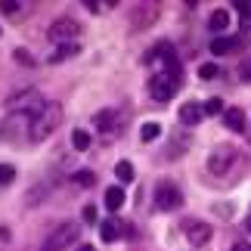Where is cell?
Wrapping results in <instances>:
<instances>
[{
	"mask_svg": "<svg viewBox=\"0 0 251 251\" xmlns=\"http://www.w3.org/2000/svg\"><path fill=\"white\" fill-rule=\"evenodd\" d=\"M62 124V105L59 102H44V109L28 121V140L31 143H44L50 133Z\"/></svg>",
	"mask_w": 251,
	"mask_h": 251,
	"instance_id": "obj_1",
	"label": "cell"
},
{
	"mask_svg": "<svg viewBox=\"0 0 251 251\" xmlns=\"http://www.w3.org/2000/svg\"><path fill=\"white\" fill-rule=\"evenodd\" d=\"M152 196H155V208L158 211H177L183 205V192H180V186L174 180H161Z\"/></svg>",
	"mask_w": 251,
	"mask_h": 251,
	"instance_id": "obj_2",
	"label": "cell"
},
{
	"mask_svg": "<svg viewBox=\"0 0 251 251\" xmlns=\"http://www.w3.org/2000/svg\"><path fill=\"white\" fill-rule=\"evenodd\" d=\"M177 90H180V78H174V75H168V72L152 75V81H149V93H152V100L168 102V100H174V93H177Z\"/></svg>",
	"mask_w": 251,
	"mask_h": 251,
	"instance_id": "obj_3",
	"label": "cell"
},
{
	"mask_svg": "<svg viewBox=\"0 0 251 251\" xmlns=\"http://www.w3.org/2000/svg\"><path fill=\"white\" fill-rule=\"evenodd\" d=\"M6 109L9 112H28L34 118V115L44 109V100L37 96V90H22V93H16V96L6 100Z\"/></svg>",
	"mask_w": 251,
	"mask_h": 251,
	"instance_id": "obj_4",
	"label": "cell"
},
{
	"mask_svg": "<svg viewBox=\"0 0 251 251\" xmlns=\"http://www.w3.org/2000/svg\"><path fill=\"white\" fill-rule=\"evenodd\" d=\"M78 233H81V226L75 224V220H69V224H62L50 239H47L41 251H62V248H69L75 239H78Z\"/></svg>",
	"mask_w": 251,
	"mask_h": 251,
	"instance_id": "obj_5",
	"label": "cell"
},
{
	"mask_svg": "<svg viewBox=\"0 0 251 251\" xmlns=\"http://www.w3.org/2000/svg\"><path fill=\"white\" fill-rule=\"evenodd\" d=\"M93 124H96V130H100V133H105V140H115V137L121 133L124 118H121L115 109H102V112L93 115Z\"/></svg>",
	"mask_w": 251,
	"mask_h": 251,
	"instance_id": "obj_6",
	"label": "cell"
},
{
	"mask_svg": "<svg viewBox=\"0 0 251 251\" xmlns=\"http://www.w3.org/2000/svg\"><path fill=\"white\" fill-rule=\"evenodd\" d=\"M47 34H50V41H56V44H72L75 34H81V25L65 16V19H56V22L47 28Z\"/></svg>",
	"mask_w": 251,
	"mask_h": 251,
	"instance_id": "obj_7",
	"label": "cell"
},
{
	"mask_svg": "<svg viewBox=\"0 0 251 251\" xmlns=\"http://www.w3.org/2000/svg\"><path fill=\"white\" fill-rule=\"evenodd\" d=\"M236 165V149H214L208 158V171L214 177H226V171Z\"/></svg>",
	"mask_w": 251,
	"mask_h": 251,
	"instance_id": "obj_8",
	"label": "cell"
},
{
	"mask_svg": "<svg viewBox=\"0 0 251 251\" xmlns=\"http://www.w3.org/2000/svg\"><path fill=\"white\" fill-rule=\"evenodd\" d=\"M186 239L192 245H205L211 239V226L201 224V220H189V224H186Z\"/></svg>",
	"mask_w": 251,
	"mask_h": 251,
	"instance_id": "obj_9",
	"label": "cell"
},
{
	"mask_svg": "<svg viewBox=\"0 0 251 251\" xmlns=\"http://www.w3.org/2000/svg\"><path fill=\"white\" fill-rule=\"evenodd\" d=\"M239 47H242V37H214V41H211V53L226 56V53H236Z\"/></svg>",
	"mask_w": 251,
	"mask_h": 251,
	"instance_id": "obj_10",
	"label": "cell"
},
{
	"mask_svg": "<svg viewBox=\"0 0 251 251\" xmlns=\"http://www.w3.org/2000/svg\"><path fill=\"white\" fill-rule=\"evenodd\" d=\"M201 115H205V112H201V105H199V102H183V105H180V121L186 124V127L199 124V121H201Z\"/></svg>",
	"mask_w": 251,
	"mask_h": 251,
	"instance_id": "obj_11",
	"label": "cell"
},
{
	"mask_svg": "<svg viewBox=\"0 0 251 251\" xmlns=\"http://www.w3.org/2000/svg\"><path fill=\"white\" fill-rule=\"evenodd\" d=\"M158 19V6H137L133 13V28H146Z\"/></svg>",
	"mask_w": 251,
	"mask_h": 251,
	"instance_id": "obj_12",
	"label": "cell"
},
{
	"mask_svg": "<svg viewBox=\"0 0 251 251\" xmlns=\"http://www.w3.org/2000/svg\"><path fill=\"white\" fill-rule=\"evenodd\" d=\"M224 124H226L233 133H242V130H245V112H242V109H226V112H224Z\"/></svg>",
	"mask_w": 251,
	"mask_h": 251,
	"instance_id": "obj_13",
	"label": "cell"
},
{
	"mask_svg": "<svg viewBox=\"0 0 251 251\" xmlns=\"http://www.w3.org/2000/svg\"><path fill=\"white\" fill-rule=\"evenodd\" d=\"M78 50H81V44H78V41H72V44H59V47L53 50L50 62H65V59H72V56H78Z\"/></svg>",
	"mask_w": 251,
	"mask_h": 251,
	"instance_id": "obj_14",
	"label": "cell"
},
{
	"mask_svg": "<svg viewBox=\"0 0 251 251\" xmlns=\"http://www.w3.org/2000/svg\"><path fill=\"white\" fill-rule=\"evenodd\" d=\"M105 208H109V211H121L124 208V189L121 186H109V189H105Z\"/></svg>",
	"mask_w": 251,
	"mask_h": 251,
	"instance_id": "obj_15",
	"label": "cell"
},
{
	"mask_svg": "<svg viewBox=\"0 0 251 251\" xmlns=\"http://www.w3.org/2000/svg\"><path fill=\"white\" fill-rule=\"evenodd\" d=\"M100 236H102V242H118V236H121L118 220H102V224H100Z\"/></svg>",
	"mask_w": 251,
	"mask_h": 251,
	"instance_id": "obj_16",
	"label": "cell"
},
{
	"mask_svg": "<svg viewBox=\"0 0 251 251\" xmlns=\"http://www.w3.org/2000/svg\"><path fill=\"white\" fill-rule=\"evenodd\" d=\"M226 25H229V13L226 9H214L211 19H208V28L211 31H226Z\"/></svg>",
	"mask_w": 251,
	"mask_h": 251,
	"instance_id": "obj_17",
	"label": "cell"
},
{
	"mask_svg": "<svg viewBox=\"0 0 251 251\" xmlns=\"http://www.w3.org/2000/svg\"><path fill=\"white\" fill-rule=\"evenodd\" d=\"M233 6L239 9V16H242V34H248V25H251V3H245V0H236Z\"/></svg>",
	"mask_w": 251,
	"mask_h": 251,
	"instance_id": "obj_18",
	"label": "cell"
},
{
	"mask_svg": "<svg viewBox=\"0 0 251 251\" xmlns=\"http://www.w3.org/2000/svg\"><path fill=\"white\" fill-rule=\"evenodd\" d=\"M115 177H118L121 183H130L133 180V165L130 161H118V165H115Z\"/></svg>",
	"mask_w": 251,
	"mask_h": 251,
	"instance_id": "obj_19",
	"label": "cell"
},
{
	"mask_svg": "<svg viewBox=\"0 0 251 251\" xmlns=\"http://www.w3.org/2000/svg\"><path fill=\"white\" fill-rule=\"evenodd\" d=\"M72 146L78 149V152L90 149V133H87V130H75V133H72Z\"/></svg>",
	"mask_w": 251,
	"mask_h": 251,
	"instance_id": "obj_20",
	"label": "cell"
},
{
	"mask_svg": "<svg viewBox=\"0 0 251 251\" xmlns=\"http://www.w3.org/2000/svg\"><path fill=\"white\" fill-rule=\"evenodd\" d=\"M158 133H161V127H158L155 121H149V124H143V130H140V140H143V143H152V140L158 137Z\"/></svg>",
	"mask_w": 251,
	"mask_h": 251,
	"instance_id": "obj_21",
	"label": "cell"
},
{
	"mask_svg": "<svg viewBox=\"0 0 251 251\" xmlns=\"http://www.w3.org/2000/svg\"><path fill=\"white\" fill-rule=\"evenodd\" d=\"M75 183H78V186H84V189H90L93 183H96V174H93V171H75Z\"/></svg>",
	"mask_w": 251,
	"mask_h": 251,
	"instance_id": "obj_22",
	"label": "cell"
},
{
	"mask_svg": "<svg viewBox=\"0 0 251 251\" xmlns=\"http://www.w3.org/2000/svg\"><path fill=\"white\" fill-rule=\"evenodd\" d=\"M16 180V168L13 165H0V186H9Z\"/></svg>",
	"mask_w": 251,
	"mask_h": 251,
	"instance_id": "obj_23",
	"label": "cell"
},
{
	"mask_svg": "<svg viewBox=\"0 0 251 251\" xmlns=\"http://www.w3.org/2000/svg\"><path fill=\"white\" fill-rule=\"evenodd\" d=\"M201 112H205V115H220V112H224V102H220L217 96H211V100L201 105Z\"/></svg>",
	"mask_w": 251,
	"mask_h": 251,
	"instance_id": "obj_24",
	"label": "cell"
},
{
	"mask_svg": "<svg viewBox=\"0 0 251 251\" xmlns=\"http://www.w3.org/2000/svg\"><path fill=\"white\" fill-rule=\"evenodd\" d=\"M217 75H220V69H217L214 62H205V65H201V69H199V78H205V81L217 78Z\"/></svg>",
	"mask_w": 251,
	"mask_h": 251,
	"instance_id": "obj_25",
	"label": "cell"
},
{
	"mask_svg": "<svg viewBox=\"0 0 251 251\" xmlns=\"http://www.w3.org/2000/svg\"><path fill=\"white\" fill-rule=\"evenodd\" d=\"M239 78L251 81V59H242V65H239Z\"/></svg>",
	"mask_w": 251,
	"mask_h": 251,
	"instance_id": "obj_26",
	"label": "cell"
},
{
	"mask_svg": "<svg viewBox=\"0 0 251 251\" xmlns=\"http://www.w3.org/2000/svg\"><path fill=\"white\" fill-rule=\"evenodd\" d=\"M84 3H87V6H90V9H93V13H102V9H105V6H112V3H115V0H109V3H100V0H84Z\"/></svg>",
	"mask_w": 251,
	"mask_h": 251,
	"instance_id": "obj_27",
	"label": "cell"
},
{
	"mask_svg": "<svg viewBox=\"0 0 251 251\" xmlns=\"http://www.w3.org/2000/svg\"><path fill=\"white\" fill-rule=\"evenodd\" d=\"M0 9H3V13H19V9H22V3H16V0H3V3H0Z\"/></svg>",
	"mask_w": 251,
	"mask_h": 251,
	"instance_id": "obj_28",
	"label": "cell"
},
{
	"mask_svg": "<svg viewBox=\"0 0 251 251\" xmlns=\"http://www.w3.org/2000/svg\"><path fill=\"white\" fill-rule=\"evenodd\" d=\"M84 220H87V224H96V205H87L84 208Z\"/></svg>",
	"mask_w": 251,
	"mask_h": 251,
	"instance_id": "obj_29",
	"label": "cell"
},
{
	"mask_svg": "<svg viewBox=\"0 0 251 251\" xmlns=\"http://www.w3.org/2000/svg\"><path fill=\"white\" fill-rule=\"evenodd\" d=\"M16 59L22 62V65H31V62H34V59H31V56H28L25 50H16Z\"/></svg>",
	"mask_w": 251,
	"mask_h": 251,
	"instance_id": "obj_30",
	"label": "cell"
},
{
	"mask_svg": "<svg viewBox=\"0 0 251 251\" xmlns=\"http://www.w3.org/2000/svg\"><path fill=\"white\" fill-rule=\"evenodd\" d=\"M229 251H251V242H236Z\"/></svg>",
	"mask_w": 251,
	"mask_h": 251,
	"instance_id": "obj_31",
	"label": "cell"
},
{
	"mask_svg": "<svg viewBox=\"0 0 251 251\" xmlns=\"http://www.w3.org/2000/svg\"><path fill=\"white\" fill-rule=\"evenodd\" d=\"M217 214H224V217H229V214H233V208H229V205H217Z\"/></svg>",
	"mask_w": 251,
	"mask_h": 251,
	"instance_id": "obj_32",
	"label": "cell"
},
{
	"mask_svg": "<svg viewBox=\"0 0 251 251\" xmlns=\"http://www.w3.org/2000/svg\"><path fill=\"white\" fill-rule=\"evenodd\" d=\"M78 251H93V245H81V248H78Z\"/></svg>",
	"mask_w": 251,
	"mask_h": 251,
	"instance_id": "obj_33",
	"label": "cell"
},
{
	"mask_svg": "<svg viewBox=\"0 0 251 251\" xmlns=\"http://www.w3.org/2000/svg\"><path fill=\"white\" fill-rule=\"evenodd\" d=\"M248 233H251V214H248Z\"/></svg>",
	"mask_w": 251,
	"mask_h": 251,
	"instance_id": "obj_34",
	"label": "cell"
}]
</instances>
